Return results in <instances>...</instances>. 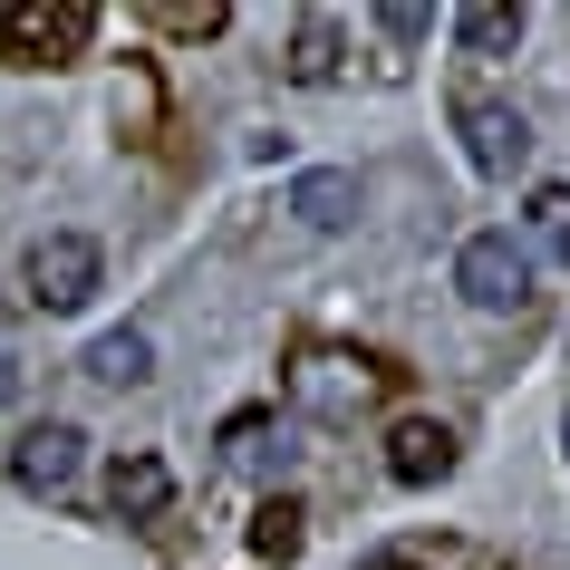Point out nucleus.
<instances>
[{
    "label": "nucleus",
    "mask_w": 570,
    "mask_h": 570,
    "mask_svg": "<svg viewBox=\"0 0 570 570\" xmlns=\"http://www.w3.org/2000/svg\"><path fill=\"white\" fill-rule=\"evenodd\" d=\"M88 39H97L88 0H0V59H20V68H59Z\"/></svg>",
    "instance_id": "nucleus-1"
},
{
    "label": "nucleus",
    "mask_w": 570,
    "mask_h": 570,
    "mask_svg": "<svg viewBox=\"0 0 570 570\" xmlns=\"http://www.w3.org/2000/svg\"><path fill=\"white\" fill-rule=\"evenodd\" d=\"M20 281H30L39 309H88L97 281H107V252H97L88 233H39L30 262H20Z\"/></svg>",
    "instance_id": "nucleus-2"
},
{
    "label": "nucleus",
    "mask_w": 570,
    "mask_h": 570,
    "mask_svg": "<svg viewBox=\"0 0 570 570\" xmlns=\"http://www.w3.org/2000/svg\"><path fill=\"white\" fill-rule=\"evenodd\" d=\"M454 291H464L474 309H522L532 301V252H522L512 233H474L464 252H454Z\"/></svg>",
    "instance_id": "nucleus-3"
},
{
    "label": "nucleus",
    "mask_w": 570,
    "mask_h": 570,
    "mask_svg": "<svg viewBox=\"0 0 570 570\" xmlns=\"http://www.w3.org/2000/svg\"><path fill=\"white\" fill-rule=\"evenodd\" d=\"M454 126H464V155H474V175H512V165L532 155V126H522V107L464 97V107H454Z\"/></svg>",
    "instance_id": "nucleus-4"
},
{
    "label": "nucleus",
    "mask_w": 570,
    "mask_h": 570,
    "mask_svg": "<svg viewBox=\"0 0 570 570\" xmlns=\"http://www.w3.org/2000/svg\"><path fill=\"white\" fill-rule=\"evenodd\" d=\"M78 464H88V435H78L68 416L30 425V435L10 445V474L30 483V493H68V483H78Z\"/></svg>",
    "instance_id": "nucleus-5"
},
{
    "label": "nucleus",
    "mask_w": 570,
    "mask_h": 570,
    "mask_svg": "<svg viewBox=\"0 0 570 570\" xmlns=\"http://www.w3.org/2000/svg\"><path fill=\"white\" fill-rule=\"evenodd\" d=\"M291 387H301V406H309V416H358V406H367V387H377V367H367V358H338V348H309Z\"/></svg>",
    "instance_id": "nucleus-6"
},
{
    "label": "nucleus",
    "mask_w": 570,
    "mask_h": 570,
    "mask_svg": "<svg viewBox=\"0 0 570 570\" xmlns=\"http://www.w3.org/2000/svg\"><path fill=\"white\" fill-rule=\"evenodd\" d=\"M175 503V464H165V454H117V464H107V512H117V522H155V512Z\"/></svg>",
    "instance_id": "nucleus-7"
},
{
    "label": "nucleus",
    "mask_w": 570,
    "mask_h": 570,
    "mask_svg": "<svg viewBox=\"0 0 570 570\" xmlns=\"http://www.w3.org/2000/svg\"><path fill=\"white\" fill-rule=\"evenodd\" d=\"M387 474H396V483H416V493H425V483H445V474H454V425L406 416V425L387 435Z\"/></svg>",
    "instance_id": "nucleus-8"
},
{
    "label": "nucleus",
    "mask_w": 570,
    "mask_h": 570,
    "mask_svg": "<svg viewBox=\"0 0 570 570\" xmlns=\"http://www.w3.org/2000/svg\"><path fill=\"white\" fill-rule=\"evenodd\" d=\"M358 204H367V184L348 175V165H320V175L291 184V213H301L309 233H348V223H358Z\"/></svg>",
    "instance_id": "nucleus-9"
},
{
    "label": "nucleus",
    "mask_w": 570,
    "mask_h": 570,
    "mask_svg": "<svg viewBox=\"0 0 570 570\" xmlns=\"http://www.w3.org/2000/svg\"><path fill=\"white\" fill-rule=\"evenodd\" d=\"M88 377H107V387H136V377H155V338L146 330H107L88 348Z\"/></svg>",
    "instance_id": "nucleus-10"
},
{
    "label": "nucleus",
    "mask_w": 570,
    "mask_h": 570,
    "mask_svg": "<svg viewBox=\"0 0 570 570\" xmlns=\"http://www.w3.org/2000/svg\"><path fill=\"white\" fill-rule=\"evenodd\" d=\"M454 39H464L474 59H503L512 39H522V10H503V0H464V10H454Z\"/></svg>",
    "instance_id": "nucleus-11"
},
{
    "label": "nucleus",
    "mask_w": 570,
    "mask_h": 570,
    "mask_svg": "<svg viewBox=\"0 0 570 570\" xmlns=\"http://www.w3.org/2000/svg\"><path fill=\"white\" fill-rule=\"evenodd\" d=\"M301 541H309V512L291 503V493L252 512V551H262V561H301Z\"/></svg>",
    "instance_id": "nucleus-12"
},
{
    "label": "nucleus",
    "mask_w": 570,
    "mask_h": 570,
    "mask_svg": "<svg viewBox=\"0 0 570 570\" xmlns=\"http://www.w3.org/2000/svg\"><path fill=\"white\" fill-rule=\"evenodd\" d=\"M291 78H338V20H301V39H291Z\"/></svg>",
    "instance_id": "nucleus-13"
},
{
    "label": "nucleus",
    "mask_w": 570,
    "mask_h": 570,
    "mask_svg": "<svg viewBox=\"0 0 570 570\" xmlns=\"http://www.w3.org/2000/svg\"><path fill=\"white\" fill-rule=\"evenodd\" d=\"M532 233L570 262V184H532Z\"/></svg>",
    "instance_id": "nucleus-14"
},
{
    "label": "nucleus",
    "mask_w": 570,
    "mask_h": 570,
    "mask_svg": "<svg viewBox=\"0 0 570 570\" xmlns=\"http://www.w3.org/2000/svg\"><path fill=\"white\" fill-rule=\"evenodd\" d=\"M223 454L233 464H271V416H233L223 425Z\"/></svg>",
    "instance_id": "nucleus-15"
},
{
    "label": "nucleus",
    "mask_w": 570,
    "mask_h": 570,
    "mask_svg": "<svg viewBox=\"0 0 570 570\" xmlns=\"http://www.w3.org/2000/svg\"><path fill=\"white\" fill-rule=\"evenodd\" d=\"M377 30H387V39H406V49H416V39L435 30V10H416V0H387V10H377Z\"/></svg>",
    "instance_id": "nucleus-16"
},
{
    "label": "nucleus",
    "mask_w": 570,
    "mask_h": 570,
    "mask_svg": "<svg viewBox=\"0 0 570 570\" xmlns=\"http://www.w3.org/2000/svg\"><path fill=\"white\" fill-rule=\"evenodd\" d=\"M223 20H233L223 0H184V10H165V30H194V39H213V30H223Z\"/></svg>",
    "instance_id": "nucleus-17"
},
{
    "label": "nucleus",
    "mask_w": 570,
    "mask_h": 570,
    "mask_svg": "<svg viewBox=\"0 0 570 570\" xmlns=\"http://www.w3.org/2000/svg\"><path fill=\"white\" fill-rule=\"evenodd\" d=\"M367 570H435V561H416V551H377Z\"/></svg>",
    "instance_id": "nucleus-18"
},
{
    "label": "nucleus",
    "mask_w": 570,
    "mask_h": 570,
    "mask_svg": "<svg viewBox=\"0 0 570 570\" xmlns=\"http://www.w3.org/2000/svg\"><path fill=\"white\" fill-rule=\"evenodd\" d=\"M0 406H20V358H0Z\"/></svg>",
    "instance_id": "nucleus-19"
},
{
    "label": "nucleus",
    "mask_w": 570,
    "mask_h": 570,
    "mask_svg": "<svg viewBox=\"0 0 570 570\" xmlns=\"http://www.w3.org/2000/svg\"><path fill=\"white\" fill-rule=\"evenodd\" d=\"M561 445H570V435H561Z\"/></svg>",
    "instance_id": "nucleus-20"
}]
</instances>
